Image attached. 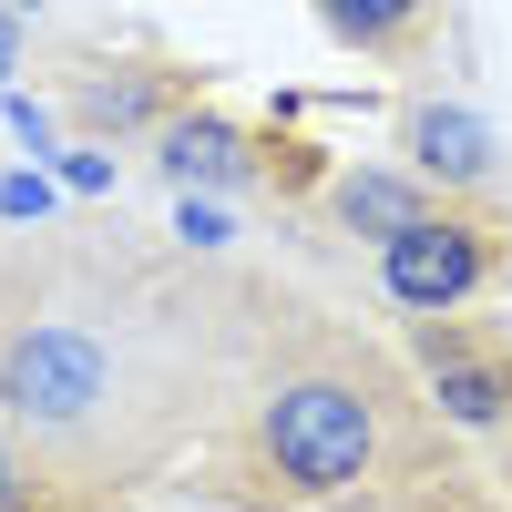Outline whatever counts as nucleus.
Returning <instances> with one entry per match:
<instances>
[{"label": "nucleus", "instance_id": "1", "mask_svg": "<svg viewBox=\"0 0 512 512\" xmlns=\"http://www.w3.org/2000/svg\"><path fill=\"white\" fill-rule=\"evenodd\" d=\"M287 308L195 256H134L82 236L0 246V431L31 482L123 512L175 451L216 441L246 379L277 359Z\"/></svg>", "mask_w": 512, "mask_h": 512}, {"label": "nucleus", "instance_id": "6", "mask_svg": "<svg viewBox=\"0 0 512 512\" xmlns=\"http://www.w3.org/2000/svg\"><path fill=\"white\" fill-rule=\"evenodd\" d=\"M431 205H441V195L420 185L410 164H349V175H328V216H338V236H369V246L410 236Z\"/></svg>", "mask_w": 512, "mask_h": 512}, {"label": "nucleus", "instance_id": "5", "mask_svg": "<svg viewBox=\"0 0 512 512\" xmlns=\"http://www.w3.org/2000/svg\"><path fill=\"white\" fill-rule=\"evenodd\" d=\"M154 175L175 195H246L267 164H256V134L226 113H164L154 123Z\"/></svg>", "mask_w": 512, "mask_h": 512}, {"label": "nucleus", "instance_id": "3", "mask_svg": "<svg viewBox=\"0 0 512 512\" xmlns=\"http://www.w3.org/2000/svg\"><path fill=\"white\" fill-rule=\"evenodd\" d=\"M492 267H502V226L492 216H461V205H431L410 236L379 246V287H390V308H410V318L472 308V297L492 287Z\"/></svg>", "mask_w": 512, "mask_h": 512}, {"label": "nucleus", "instance_id": "12", "mask_svg": "<svg viewBox=\"0 0 512 512\" xmlns=\"http://www.w3.org/2000/svg\"><path fill=\"white\" fill-rule=\"evenodd\" d=\"M0 113H11V134H21V144H52V123H62L52 103H31V93H0Z\"/></svg>", "mask_w": 512, "mask_h": 512}, {"label": "nucleus", "instance_id": "9", "mask_svg": "<svg viewBox=\"0 0 512 512\" xmlns=\"http://www.w3.org/2000/svg\"><path fill=\"white\" fill-rule=\"evenodd\" d=\"M0 512H93V502H62V492H41V482H31V461H21V441L0 431Z\"/></svg>", "mask_w": 512, "mask_h": 512}, {"label": "nucleus", "instance_id": "11", "mask_svg": "<svg viewBox=\"0 0 512 512\" xmlns=\"http://www.w3.org/2000/svg\"><path fill=\"white\" fill-rule=\"evenodd\" d=\"M52 175H0V216H11V226H41V216H52Z\"/></svg>", "mask_w": 512, "mask_h": 512}, {"label": "nucleus", "instance_id": "4", "mask_svg": "<svg viewBox=\"0 0 512 512\" xmlns=\"http://www.w3.org/2000/svg\"><path fill=\"white\" fill-rule=\"evenodd\" d=\"M400 164H410L441 205H451V195H461V205L502 195V134H492L472 103H410V113H400Z\"/></svg>", "mask_w": 512, "mask_h": 512}, {"label": "nucleus", "instance_id": "13", "mask_svg": "<svg viewBox=\"0 0 512 512\" xmlns=\"http://www.w3.org/2000/svg\"><path fill=\"white\" fill-rule=\"evenodd\" d=\"M11 72H21V11H0V93H11Z\"/></svg>", "mask_w": 512, "mask_h": 512}, {"label": "nucleus", "instance_id": "7", "mask_svg": "<svg viewBox=\"0 0 512 512\" xmlns=\"http://www.w3.org/2000/svg\"><path fill=\"white\" fill-rule=\"evenodd\" d=\"M175 82L185 72H82L62 113L82 123V134H154L164 113H175Z\"/></svg>", "mask_w": 512, "mask_h": 512}, {"label": "nucleus", "instance_id": "14", "mask_svg": "<svg viewBox=\"0 0 512 512\" xmlns=\"http://www.w3.org/2000/svg\"><path fill=\"white\" fill-rule=\"evenodd\" d=\"M0 11H52V0H0Z\"/></svg>", "mask_w": 512, "mask_h": 512}, {"label": "nucleus", "instance_id": "8", "mask_svg": "<svg viewBox=\"0 0 512 512\" xmlns=\"http://www.w3.org/2000/svg\"><path fill=\"white\" fill-rule=\"evenodd\" d=\"M318 21L338 41H359V52H400V41L431 21V0H318Z\"/></svg>", "mask_w": 512, "mask_h": 512}, {"label": "nucleus", "instance_id": "10", "mask_svg": "<svg viewBox=\"0 0 512 512\" xmlns=\"http://www.w3.org/2000/svg\"><path fill=\"white\" fill-rule=\"evenodd\" d=\"M52 185H62V195H82V205L113 195V154H103V144H52Z\"/></svg>", "mask_w": 512, "mask_h": 512}, {"label": "nucleus", "instance_id": "2", "mask_svg": "<svg viewBox=\"0 0 512 512\" xmlns=\"http://www.w3.org/2000/svg\"><path fill=\"white\" fill-rule=\"evenodd\" d=\"M410 472V390L390 359L349 338H277V359L246 379V400L216 431V492L226 512H349Z\"/></svg>", "mask_w": 512, "mask_h": 512}]
</instances>
